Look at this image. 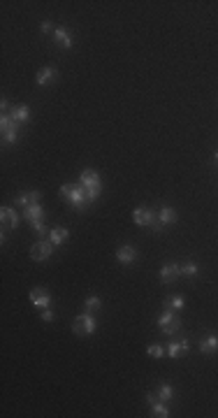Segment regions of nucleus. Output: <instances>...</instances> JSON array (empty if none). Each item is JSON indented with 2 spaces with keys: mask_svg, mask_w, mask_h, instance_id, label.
I'll return each mask as SVG.
<instances>
[{
  "mask_svg": "<svg viewBox=\"0 0 218 418\" xmlns=\"http://www.w3.org/2000/svg\"><path fill=\"white\" fill-rule=\"evenodd\" d=\"M61 197L68 200L74 209H84V205L88 202V193L81 184H63L61 186Z\"/></svg>",
  "mask_w": 218,
  "mask_h": 418,
  "instance_id": "obj_1",
  "label": "nucleus"
},
{
  "mask_svg": "<svg viewBox=\"0 0 218 418\" xmlns=\"http://www.w3.org/2000/svg\"><path fill=\"white\" fill-rule=\"evenodd\" d=\"M79 184L86 188L88 193V202H93V200H97V196H100V191H102V181H100V174H97L96 170H84L81 172V177H79Z\"/></svg>",
  "mask_w": 218,
  "mask_h": 418,
  "instance_id": "obj_2",
  "label": "nucleus"
},
{
  "mask_svg": "<svg viewBox=\"0 0 218 418\" xmlns=\"http://www.w3.org/2000/svg\"><path fill=\"white\" fill-rule=\"evenodd\" d=\"M97 328L96 319L91 316V312L81 314V316H77V319L72 320V332L74 335H79V337H88V335H93Z\"/></svg>",
  "mask_w": 218,
  "mask_h": 418,
  "instance_id": "obj_3",
  "label": "nucleus"
},
{
  "mask_svg": "<svg viewBox=\"0 0 218 418\" xmlns=\"http://www.w3.org/2000/svg\"><path fill=\"white\" fill-rule=\"evenodd\" d=\"M158 328L163 330L165 335H176V332H179V328H181V320H179L176 312L167 309V312L160 314V316H158Z\"/></svg>",
  "mask_w": 218,
  "mask_h": 418,
  "instance_id": "obj_4",
  "label": "nucleus"
},
{
  "mask_svg": "<svg viewBox=\"0 0 218 418\" xmlns=\"http://www.w3.org/2000/svg\"><path fill=\"white\" fill-rule=\"evenodd\" d=\"M0 128H2V140L7 144H14L19 140V123L9 114L0 116Z\"/></svg>",
  "mask_w": 218,
  "mask_h": 418,
  "instance_id": "obj_5",
  "label": "nucleus"
},
{
  "mask_svg": "<svg viewBox=\"0 0 218 418\" xmlns=\"http://www.w3.org/2000/svg\"><path fill=\"white\" fill-rule=\"evenodd\" d=\"M132 221L137 223V225H144V228H153V225L158 223L153 209H148V207H137V209L132 212Z\"/></svg>",
  "mask_w": 218,
  "mask_h": 418,
  "instance_id": "obj_6",
  "label": "nucleus"
},
{
  "mask_svg": "<svg viewBox=\"0 0 218 418\" xmlns=\"http://www.w3.org/2000/svg\"><path fill=\"white\" fill-rule=\"evenodd\" d=\"M51 253H53V244L49 240H40L30 246V258L33 260H47L51 258Z\"/></svg>",
  "mask_w": 218,
  "mask_h": 418,
  "instance_id": "obj_7",
  "label": "nucleus"
},
{
  "mask_svg": "<svg viewBox=\"0 0 218 418\" xmlns=\"http://www.w3.org/2000/svg\"><path fill=\"white\" fill-rule=\"evenodd\" d=\"M28 297H30L33 307H37V309H49L51 307V295H49L47 288H33Z\"/></svg>",
  "mask_w": 218,
  "mask_h": 418,
  "instance_id": "obj_8",
  "label": "nucleus"
},
{
  "mask_svg": "<svg viewBox=\"0 0 218 418\" xmlns=\"http://www.w3.org/2000/svg\"><path fill=\"white\" fill-rule=\"evenodd\" d=\"M179 274H181L179 263H165V265L160 267V281H163V284H172Z\"/></svg>",
  "mask_w": 218,
  "mask_h": 418,
  "instance_id": "obj_9",
  "label": "nucleus"
},
{
  "mask_svg": "<svg viewBox=\"0 0 218 418\" xmlns=\"http://www.w3.org/2000/svg\"><path fill=\"white\" fill-rule=\"evenodd\" d=\"M116 258H119V263H123V265H130V263H135V258H137V251H135V246H130V244H123V246L116 249Z\"/></svg>",
  "mask_w": 218,
  "mask_h": 418,
  "instance_id": "obj_10",
  "label": "nucleus"
},
{
  "mask_svg": "<svg viewBox=\"0 0 218 418\" xmlns=\"http://www.w3.org/2000/svg\"><path fill=\"white\" fill-rule=\"evenodd\" d=\"M0 221H2V228H17L19 214L14 212L12 207H2V209H0Z\"/></svg>",
  "mask_w": 218,
  "mask_h": 418,
  "instance_id": "obj_11",
  "label": "nucleus"
},
{
  "mask_svg": "<svg viewBox=\"0 0 218 418\" xmlns=\"http://www.w3.org/2000/svg\"><path fill=\"white\" fill-rule=\"evenodd\" d=\"M218 351V335H207V337L200 342V353L204 356H214Z\"/></svg>",
  "mask_w": 218,
  "mask_h": 418,
  "instance_id": "obj_12",
  "label": "nucleus"
},
{
  "mask_svg": "<svg viewBox=\"0 0 218 418\" xmlns=\"http://www.w3.org/2000/svg\"><path fill=\"white\" fill-rule=\"evenodd\" d=\"M58 77V70L56 68H42V70L37 72V86H49L53 84Z\"/></svg>",
  "mask_w": 218,
  "mask_h": 418,
  "instance_id": "obj_13",
  "label": "nucleus"
},
{
  "mask_svg": "<svg viewBox=\"0 0 218 418\" xmlns=\"http://www.w3.org/2000/svg\"><path fill=\"white\" fill-rule=\"evenodd\" d=\"M53 37H56V42H58L61 49H72V45H74L72 42V35L68 33V28H63V26L53 30Z\"/></svg>",
  "mask_w": 218,
  "mask_h": 418,
  "instance_id": "obj_14",
  "label": "nucleus"
},
{
  "mask_svg": "<svg viewBox=\"0 0 218 418\" xmlns=\"http://www.w3.org/2000/svg\"><path fill=\"white\" fill-rule=\"evenodd\" d=\"M40 197H42V193H40V191H28V193H24V196L17 197V207H24V209H26V207L40 202Z\"/></svg>",
  "mask_w": 218,
  "mask_h": 418,
  "instance_id": "obj_15",
  "label": "nucleus"
},
{
  "mask_svg": "<svg viewBox=\"0 0 218 418\" xmlns=\"http://www.w3.org/2000/svg\"><path fill=\"white\" fill-rule=\"evenodd\" d=\"M176 219H179V216H176V212L172 209V207H163V209L158 212V223H160L163 228H165V225H172V223H176Z\"/></svg>",
  "mask_w": 218,
  "mask_h": 418,
  "instance_id": "obj_16",
  "label": "nucleus"
},
{
  "mask_svg": "<svg viewBox=\"0 0 218 418\" xmlns=\"http://www.w3.org/2000/svg\"><path fill=\"white\" fill-rule=\"evenodd\" d=\"M9 116H12L17 123H28V119H30V109H28V105H17V107H12Z\"/></svg>",
  "mask_w": 218,
  "mask_h": 418,
  "instance_id": "obj_17",
  "label": "nucleus"
},
{
  "mask_svg": "<svg viewBox=\"0 0 218 418\" xmlns=\"http://www.w3.org/2000/svg\"><path fill=\"white\" fill-rule=\"evenodd\" d=\"M170 358H181L188 353V339H181V342H172L170 348H167Z\"/></svg>",
  "mask_w": 218,
  "mask_h": 418,
  "instance_id": "obj_18",
  "label": "nucleus"
},
{
  "mask_svg": "<svg viewBox=\"0 0 218 418\" xmlns=\"http://www.w3.org/2000/svg\"><path fill=\"white\" fill-rule=\"evenodd\" d=\"M68 235H70V232H68V228H51V230H49V235H47V240L51 242L53 246H58V244H63V242L68 240Z\"/></svg>",
  "mask_w": 218,
  "mask_h": 418,
  "instance_id": "obj_19",
  "label": "nucleus"
},
{
  "mask_svg": "<svg viewBox=\"0 0 218 418\" xmlns=\"http://www.w3.org/2000/svg\"><path fill=\"white\" fill-rule=\"evenodd\" d=\"M24 216H26L28 223H33V221H37V219H42V216H44L42 205H40V202H35V205L26 207V209H24Z\"/></svg>",
  "mask_w": 218,
  "mask_h": 418,
  "instance_id": "obj_20",
  "label": "nucleus"
},
{
  "mask_svg": "<svg viewBox=\"0 0 218 418\" xmlns=\"http://www.w3.org/2000/svg\"><path fill=\"white\" fill-rule=\"evenodd\" d=\"M186 307V297L183 295H172V297H167V309H172V312H179Z\"/></svg>",
  "mask_w": 218,
  "mask_h": 418,
  "instance_id": "obj_21",
  "label": "nucleus"
},
{
  "mask_svg": "<svg viewBox=\"0 0 218 418\" xmlns=\"http://www.w3.org/2000/svg\"><path fill=\"white\" fill-rule=\"evenodd\" d=\"M84 307H86V312H97V309L102 307V300H100L97 295H88L86 302H84Z\"/></svg>",
  "mask_w": 218,
  "mask_h": 418,
  "instance_id": "obj_22",
  "label": "nucleus"
},
{
  "mask_svg": "<svg viewBox=\"0 0 218 418\" xmlns=\"http://www.w3.org/2000/svg\"><path fill=\"white\" fill-rule=\"evenodd\" d=\"M158 397H160V400H163V402L172 400V397H174V388H172L170 383H163V386L158 388Z\"/></svg>",
  "mask_w": 218,
  "mask_h": 418,
  "instance_id": "obj_23",
  "label": "nucleus"
},
{
  "mask_svg": "<svg viewBox=\"0 0 218 418\" xmlns=\"http://www.w3.org/2000/svg\"><path fill=\"white\" fill-rule=\"evenodd\" d=\"M181 267V274H188V276H195L197 272H200V265H195V263H183V265H179Z\"/></svg>",
  "mask_w": 218,
  "mask_h": 418,
  "instance_id": "obj_24",
  "label": "nucleus"
},
{
  "mask_svg": "<svg viewBox=\"0 0 218 418\" xmlns=\"http://www.w3.org/2000/svg\"><path fill=\"white\" fill-rule=\"evenodd\" d=\"M153 416H156V418H167V416H170V409L163 404V400L153 404Z\"/></svg>",
  "mask_w": 218,
  "mask_h": 418,
  "instance_id": "obj_25",
  "label": "nucleus"
},
{
  "mask_svg": "<svg viewBox=\"0 0 218 418\" xmlns=\"http://www.w3.org/2000/svg\"><path fill=\"white\" fill-rule=\"evenodd\" d=\"M146 353L151 358H163V356H165V348L160 346V344H151V346L146 348Z\"/></svg>",
  "mask_w": 218,
  "mask_h": 418,
  "instance_id": "obj_26",
  "label": "nucleus"
},
{
  "mask_svg": "<svg viewBox=\"0 0 218 418\" xmlns=\"http://www.w3.org/2000/svg\"><path fill=\"white\" fill-rule=\"evenodd\" d=\"M30 225H33V230H35L37 235H40V237H44V235H47V225H44L42 219H37V221H33Z\"/></svg>",
  "mask_w": 218,
  "mask_h": 418,
  "instance_id": "obj_27",
  "label": "nucleus"
},
{
  "mask_svg": "<svg viewBox=\"0 0 218 418\" xmlns=\"http://www.w3.org/2000/svg\"><path fill=\"white\" fill-rule=\"evenodd\" d=\"M40 30H42L44 35H49L51 30H56V28H53V24H51V21H42V26H40Z\"/></svg>",
  "mask_w": 218,
  "mask_h": 418,
  "instance_id": "obj_28",
  "label": "nucleus"
},
{
  "mask_svg": "<svg viewBox=\"0 0 218 418\" xmlns=\"http://www.w3.org/2000/svg\"><path fill=\"white\" fill-rule=\"evenodd\" d=\"M144 397H146V402H148V404H151V407H153V404H156V402L160 400V397H158V393H146Z\"/></svg>",
  "mask_w": 218,
  "mask_h": 418,
  "instance_id": "obj_29",
  "label": "nucleus"
},
{
  "mask_svg": "<svg viewBox=\"0 0 218 418\" xmlns=\"http://www.w3.org/2000/svg\"><path fill=\"white\" fill-rule=\"evenodd\" d=\"M42 320L51 323V320H53V312H51V309H42Z\"/></svg>",
  "mask_w": 218,
  "mask_h": 418,
  "instance_id": "obj_30",
  "label": "nucleus"
},
{
  "mask_svg": "<svg viewBox=\"0 0 218 418\" xmlns=\"http://www.w3.org/2000/svg\"><path fill=\"white\" fill-rule=\"evenodd\" d=\"M0 109H2V114H7V109H9V102L5 98H2V102H0Z\"/></svg>",
  "mask_w": 218,
  "mask_h": 418,
  "instance_id": "obj_31",
  "label": "nucleus"
},
{
  "mask_svg": "<svg viewBox=\"0 0 218 418\" xmlns=\"http://www.w3.org/2000/svg\"><path fill=\"white\" fill-rule=\"evenodd\" d=\"M214 158H216V163H218V151H216V153H214Z\"/></svg>",
  "mask_w": 218,
  "mask_h": 418,
  "instance_id": "obj_32",
  "label": "nucleus"
}]
</instances>
